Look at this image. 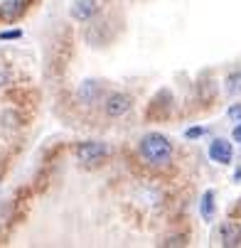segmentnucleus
<instances>
[{
  "instance_id": "obj_1",
  "label": "nucleus",
  "mask_w": 241,
  "mask_h": 248,
  "mask_svg": "<svg viewBox=\"0 0 241 248\" xmlns=\"http://www.w3.org/2000/svg\"><path fill=\"white\" fill-rule=\"evenodd\" d=\"M138 153H141V157L148 165L165 167L172 160V143L162 133H148V135L141 138V143H138Z\"/></svg>"
},
{
  "instance_id": "obj_2",
  "label": "nucleus",
  "mask_w": 241,
  "mask_h": 248,
  "mask_svg": "<svg viewBox=\"0 0 241 248\" xmlns=\"http://www.w3.org/2000/svg\"><path fill=\"white\" fill-rule=\"evenodd\" d=\"M74 153H77V157H79L81 165L94 167V165H98L103 157L109 155V145L106 143H98V140H84V143H79L74 148Z\"/></svg>"
},
{
  "instance_id": "obj_3",
  "label": "nucleus",
  "mask_w": 241,
  "mask_h": 248,
  "mask_svg": "<svg viewBox=\"0 0 241 248\" xmlns=\"http://www.w3.org/2000/svg\"><path fill=\"white\" fill-rule=\"evenodd\" d=\"M130 106H133V98H130L128 93L116 91V93H111V96L106 98V103H103V111H106V116H111V118H121V116H126V113L130 111Z\"/></svg>"
},
{
  "instance_id": "obj_4",
  "label": "nucleus",
  "mask_w": 241,
  "mask_h": 248,
  "mask_svg": "<svg viewBox=\"0 0 241 248\" xmlns=\"http://www.w3.org/2000/svg\"><path fill=\"white\" fill-rule=\"evenodd\" d=\"M101 93H103V84L96 81V79H86V81H81V86L77 89L79 101L86 103V106H96L98 98H101Z\"/></svg>"
},
{
  "instance_id": "obj_5",
  "label": "nucleus",
  "mask_w": 241,
  "mask_h": 248,
  "mask_svg": "<svg viewBox=\"0 0 241 248\" xmlns=\"http://www.w3.org/2000/svg\"><path fill=\"white\" fill-rule=\"evenodd\" d=\"M209 157H212L214 162H219V165H229L231 157H234V148H231V143H229V140H224V138L214 140V143L209 145Z\"/></svg>"
},
{
  "instance_id": "obj_6",
  "label": "nucleus",
  "mask_w": 241,
  "mask_h": 248,
  "mask_svg": "<svg viewBox=\"0 0 241 248\" xmlns=\"http://www.w3.org/2000/svg\"><path fill=\"white\" fill-rule=\"evenodd\" d=\"M96 13H98V0H77L72 5V17L79 20V22L91 20Z\"/></svg>"
},
{
  "instance_id": "obj_7",
  "label": "nucleus",
  "mask_w": 241,
  "mask_h": 248,
  "mask_svg": "<svg viewBox=\"0 0 241 248\" xmlns=\"http://www.w3.org/2000/svg\"><path fill=\"white\" fill-rule=\"evenodd\" d=\"M222 246H226V248L241 246V226L236 221H224L222 224Z\"/></svg>"
},
{
  "instance_id": "obj_8",
  "label": "nucleus",
  "mask_w": 241,
  "mask_h": 248,
  "mask_svg": "<svg viewBox=\"0 0 241 248\" xmlns=\"http://www.w3.org/2000/svg\"><path fill=\"white\" fill-rule=\"evenodd\" d=\"M199 214L204 221H212L214 219V192L212 189H207L199 199Z\"/></svg>"
},
{
  "instance_id": "obj_9",
  "label": "nucleus",
  "mask_w": 241,
  "mask_h": 248,
  "mask_svg": "<svg viewBox=\"0 0 241 248\" xmlns=\"http://www.w3.org/2000/svg\"><path fill=\"white\" fill-rule=\"evenodd\" d=\"M22 10H25L22 0H8V3H3V8H0V15L8 17V20H13V17H17Z\"/></svg>"
},
{
  "instance_id": "obj_10",
  "label": "nucleus",
  "mask_w": 241,
  "mask_h": 248,
  "mask_svg": "<svg viewBox=\"0 0 241 248\" xmlns=\"http://www.w3.org/2000/svg\"><path fill=\"white\" fill-rule=\"evenodd\" d=\"M226 91L231 96H241V69H239V72H231L226 77Z\"/></svg>"
},
{
  "instance_id": "obj_11",
  "label": "nucleus",
  "mask_w": 241,
  "mask_h": 248,
  "mask_svg": "<svg viewBox=\"0 0 241 248\" xmlns=\"http://www.w3.org/2000/svg\"><path fill=\"white\" fill-rule=\"evenodd\" d=\"M10 79H13L10 66H8L5 62H0V89H3V86H8V84H10Z\"/></svg>"
},
{
  "instance_id": "obj_12",
  "label": "nucleus",
  "mask_w": 241,
  "mask_h": 248,
  "mask_svg": "<svg viewBox=\"0 0 241 248\" xmlns=\"http://www.w3.org/2000/svg\"><path fill=\"white\" fill-rule=\"evenodd\" d=\"M204 133H207L204 125H194V128H187V130H185V138H187V140H194V138H202Z\"/></svg>"
},
{
  "instance_id": "obj_13",
  "label": "nucleus",
  "mask_w": 241,
  "mask_h": 248,
  "mask_svg": "<svg viewBox=\"0 0 241 248\" xmlns=\"http://www.w3.org/2000/svg\"><path fill=\"white\" fill-rule=\"evenodd\" d=\"M22 37V30H5L0 32V40H20Z\"/></svg>"
},
{
  "instance_id": "obj_14",
  "label": "nucleus",
  "mask_w": 241,
  "mask_h": 248,
  "mask_svg": "<svg viewBox=\"0 0 241 248\" xmlns=\"http://www.w3.org/2000/svg\"><path fill=\"white\" fill-rule=\"evenodd\" d=\"M229 118H231L234 123H239V121H241V103H234L231 108H229Z\"/></svg>"
},
{
  "instance_id": "obj_15",
  "label": "nucleus",
  "mask_w": 241,
  "mask_h": 248,
  "mask_svg": "<svg viewBox=\"0 0 241 248\" xmlns=\"http://www.w3.org/2000/svg\"><path fill=\"white\" fill-rule=\"evenodd\" d=\"M160 246H185V238H182V236H172V238L162 241Z\"/></svg>"
},
{
  "instance_id": "obj_16",
  "label": "nucleus",
  "mask_w": 241,
  "mask_h": 248,
  "mask_svg": "<svg viewBox=\"0 0 241 248\" xmlns=\"http://www.w3.org/2000/svg\"><path fill=\"white\" fill-rule=\"evenodd\" d=\"M234 140H239V143H241V121H239V125L234 128Z\"/></svg>"
}]
</instances>
